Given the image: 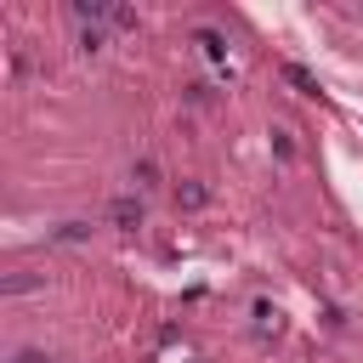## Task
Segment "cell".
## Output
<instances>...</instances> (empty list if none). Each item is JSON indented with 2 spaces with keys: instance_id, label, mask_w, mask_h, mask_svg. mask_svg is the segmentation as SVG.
<instances>
[{
  "instance_id": "obj_1",
  "label": "cell",
  "mask_w": 363,
  "mask_h": 363,
  "mask_svg": "<svg viewBox=\"0 0 363 363\" xmlns=\"http://www.w3.org/2000/svg\"><path fill=\"white\" fill-rule=\"evenodd\" d=\"M193 45H199V57H204L216 74H227V40H221L216 28H193Z\"/></svg>"
},
{
  "instance_id": "obj_4",
  "label": "cell",
  "mask_w": 363,
  "mask_h": 363,
  "mask_svg": "<svg viewBox=\"0 0 363 363\" xmlns=\"http://www.w3.org/2000/svg\"><path fill=\"white\" fill-rule=\"evenodd\" d=\"M284 74H289V79H295V85H301V91H306V96H318V79H312V74H306V68H295V62H289V68H284Z\"/></svg>"
},
{
  "instance_id": "obj_6",
  "label": "cell",
  "mask_w": 363,
  "mask_h": 363,
  "mask_svg": "<svg viewBox=\"0 0 363 363\" xmlns=\"http://www.w3.org/2000/svg\"><path fill=\"white\" fill-rule=\"evenodd\" d=\"M40 278H28V272H17V278H6V295H23V289H34Z\"/></svg>"
},
{
  "instance_id": "obj_2",
  "label": "cell",
  "mask_w": 363,
  "mask_h": 363,
  "mask_svg": "<svg viewBox=\"0 0 363 363\" xmlns=\"http://www.w3.org/2000/svg\"><path fill=\"white\" fill-rule=\"evenodd\" d=\"M278 329H284V312L267 306V301H255V335H278Z\"/></svg>"
},
{
  "instance_id": "obj_5",
  "label": "cell",
  "mask_w": 363,
  "mask_h": 363,
  "mask_svg": "<svg viewBox=\"0 0 363 363\" xmlns=\"http://www.w3.org/2000/svg\"><path fill=\"white\" fill-rule=\"evenodd\" d=\"M113 221H125V227H130V221H142V204H130V199H119V204H113Z\"/></svg>"
},
{
  "instance_id": "obj_3",
  "label": "cell",
  "mask_w": 363,
  "mask_h": 363,
  "mask_svg": "<svg viewBox=\"0 0 363 363\" xmlns=\"http://www.w3.org/2000/svg\"><path fill=\"white\" fill-rule=\"evenodd\" d=\"M102 40H108V34H102L96 23H85V28H79V45H85V51H102Z\"/></svg>"
}]
</instances>
